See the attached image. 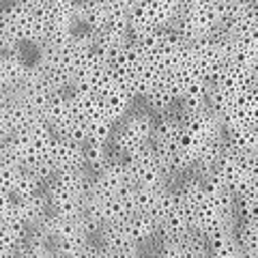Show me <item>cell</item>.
Listing matches in <instances>:
<instances>
[{
    "label": "cell",
    "instance_id": "2",
    "mask_svg": "<svg viewBox=\"0 0 258 258\" xmlns=\"http://www.w3.org/2000/svg\"><path fill=\"white\" fill-rule=\"evenodd\" d=\"M93 172L86 168L76 170H58L52 174V179L45 183V196L50 209L56 213H78L84 209L88 189H91Z\"/></svg>",
    "mask_w": 258,
    "mask_h": 258
},
{
    "label": "cell",
    "instance_id": "12",
    "mask_svg": "<svg viewBox=\"0 0 258 258\" xmlns=\"http://www.w3.org/2000/svg\"><path fill=\"white\" fill-rule=\"evenodd\" d=\"M0 7H3V5H0Z\"/></svg>",
    "mask_w": 258,
    "mask_h": 258
},
{
    "label": "cell",
    "instance_id": "3",
    "mask_svg": "<svg viewBox=\"0 0 258 258\" xmlns=\"http://www.w3.org/2000/svg\"><path fill=\"white\" fill-rule=\"evenodd\" d=\"M155 114L149 108H132L127 114L116 120L110 134V147L116 157H129L151 144Z\"/></svg>",
    "mask_w": 258,
    "mask_h": 258
},
{
    "label": "cell",
    "instance_id": "5",
    "mask_svg": "<svg viewBox=\"0 0 258 258\" xmlns=\"http://www.w3.org/2000/svg\"><path fill=\"white\" fill-rule=\"evenodd\" d=\"M179 0H142L129 15V35L168 28L176 20Z\"/></svg>",
    "mask_w": 258,
    "mask_h": 258
},
{
    "label": "cell",
    "instance_id": "8",
    "mask_svg": "<svg viewBox=\"0 0 258 258\" xmlns=\"http://www.w3.org/2000/svg\"><path fill=\"white\" fill-rule=\"evenodd\" d=\"M30 60L26 54L20 52H3L0 54V95L15 91L28 74Z\"/></svg>",
    "mask_w": 258,
    "mask_h": 258
},
{
    "label": "cell",
    "instance_id": "9",
    "mask_svg": "<svg viewBox=\"0 0 258 258\" xmlns=\"http://www.w3.org/2000/svg\"><path fill=\"white\" fill-rule=\"evenodd\" d=\"M207 247H209V256H217V258H243L241 249L237 243L235 230H224L217 232L213 237H207Z\"/></svg>",
    "mask_w": 258,
    "mask_h": 258
},
{
    "label": "cell",
    "instance_id": "4",
    "mask_svg": "<svg viewBox=\"0 0 258 258\" xmlns=\"http://www.w3.org/2000/svg\"><path fill=\"white\" fill-rule=\"evenodd\" d=\"M54 138H56V134L52 132V127L45 120H32L26 127H22L20 132H15L9 138V142L22 168H26L30 164L47 161Z\"/></svg>",
    "mask_w": 258,
    "mask_h": 258
},
{
    "label": "cell",
    "instance_id": "10",
    "mask_svg": "<svg viewBox=\"0 0 258 258\" xmlns=\"http://www.w3.org/2000/svg\"><path fill=\"white\" fill-rule=\"evenodd\" d=\"M235 237L243 258H256L258 256V226L256 220L249 222H237Z\"/></svg>",
    "mask_w": 258,
    "mask_h": 258
},
{
    "label": "cell",
    "instance_id": "7",
    "mask_svg": "<svg viewBox=\"0 0 258 258\" xmlns=\"http://www.w3.org/2000/svg\"><path fill=\"white\" fill-rule=\"evenodd\" d=\"M47 164L58 170H76V168H84V142H76L69 138H60L56 136Z\"/></svg>",
    "mask_w": 258,
    "mask_h": 258
},
{
    "label": "cell",
    "instance_id": "11",
    "mask_svg": "<svg viewBox=\"0 0 258 258\" xmlns=\"http://www.w3.org/2000/svg\"><path fill=\"white\" fill-rule=\"evenodd\" d=\"M20 50H24V47L13 39L9 24H7V18H5V9L0 7V54L3 52H20Z\"/></svg>",
    "mask_w": 258,
    "mask_h": 258
},
{
    "label": "cell",
    "instance_id": "6",
    "mask_svg": "<svg viewBox=\"0 0 258 258\" xmlns=\"http://www.w3.org/2000/svg\"><path fill=\"white\" fill-rule=\"evenodd\" d=\"M125 168L129 174L132 185H157V183H166V172L164 166L157 157V153L149 147L140 149L138 153L125 157Z\"/></svg>",
    "mask_w": 258,
    "mask_h": 258
},
{
    "label": "cell",
    "instance_id": "1",
    "mask_svg": "<svg viewBox=\"0 0 258 258\" xmlns=\"http://www.w3.org/2000/svg\"><path fill=\"white\" fill-rule=\"evenodd\" d=\"M213 174L235 200L256 196V153H245L224 144L220 157L215 159Z\"/></svg>",
    "mask_w": 258,
    "mask_h": 258
}]
</instances>
